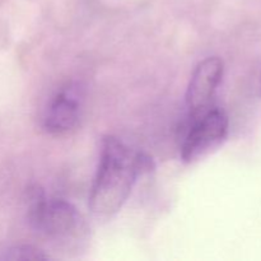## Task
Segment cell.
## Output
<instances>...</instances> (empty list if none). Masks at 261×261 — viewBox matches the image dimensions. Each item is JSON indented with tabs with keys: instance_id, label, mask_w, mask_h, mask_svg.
I'll return each mask as SVG.
<instances>
[{
	"instance_id": "1",
	"label": "cell",
	"mask_w": 261,
	"mask_h": 261,
	"mask_svg": "<svg viewBox=\"0 0 261 261\" xmlns=\"http://www.w3.org/2000/svg\"><path fill=\"white\" fill-rule=\"evenodd\" d=\"M153 168L154 163L149 155L134 152L115 137L105 138L89 195L92 213L101 218L117 213L129 198L137 178Z\"/></svg>"
},
{
	"instance_id": "2",
	"label": "cell",
	"mask_w": 261,
	"mask_h": 261,
	"mask_svg": "<svg viewBox=\"0 0 261 261\" xmlns=\"http://www.w3.org/2000/svg\"><path fill=\"white\" fill-rule=\"evenodd\" d=\"M28 222L40 234L65 244L86 231L83 218L73 204L63 199H47L38 188L28 194Z\"/></svg>"
},
{
	"instance_id": "3",
	"label": "cell",
	"mask_w": 261,
	"mask_h": 261,
	"mask_svg": "<svg viewBox=\"0 0 261 261\" xmlns=\"http://www.w3.org/2000/svg\"><path fill=\"white\" fill-rule=\"evenodd\" d=\"M228 117L218 107H211L193 117L181 144V160L191 163L219 147L228 135Z\"/></svg>"
},
{
	"instance_id": "4",
	"label": "cell",
	"mask_w": 261,
	"mask_h": 261,
	"mask_svg": "<svg viewBox=\"0 0 261 261\" xmlns=\"http://www.w3.org/2000/svg\"><path fill=\"white\" fill-rule=\"evenodd\" d=\"M223 61L216 56L198 64L186 91V106L191 117L211 109L217 88L223 78Z\"/></svg>"
},
{
	"instance_id": "5",
	"label": "cell",
	"mask_w": 261,
	"mask_h": 261,
	"mask_svg": "<svg viewBox=\"0 0 261 261\" xmlns=\"http://www.w3.org/2000/svg\"><path fill=\"white\" fill-rule=\"evenodd\" d=\"M79 99L73 91H63L51 101L45 117V127L51 134L74 129L79 120Z\"/></svg>"
},
{
	"instance_id": "6",
	"label": "cell",
	"mask_w": 261,
	"mask_h": 261,
	"mask_svg": "<svg viewBox=\"0 0 261 261\" xmlns=\"http://www.w3.org/2000/svg\"><path fill=\"white\" fill-rule=\"evenodd\" d=\"M5 260H47L50 259L45 251L32 246V245H18V246L12 247L8 250L4 255Z\"/></svg>"
},
{
	"instance_id": "7",
	"label": "cell",
	"mask_w": 261,
	"mask_h": 261,
	"mask_svg": "<svg viewBox=\"0 0 261 261\" xmlns=\"http://www.w3.org/2000/svg\"><path fill=\"white\" fill-rule=\"evenodd\" d=\"M260 88H261V82H260Z\"/></svg>"
}]
</instances>
